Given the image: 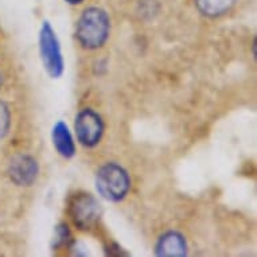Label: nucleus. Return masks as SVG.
<instances>
[{
  "mask_svg": "<svg viewBox=\"0 0 257 257\" xmlns=\"http://www.w3.org/2000/svg\"><path fill=\"white\" fill-rule=\"evenodd\" d=\"M110 21L108 14L98 7H89L77 22L76 37L84 49L101 47L109 37Z\"/></svg>",
  "mask_w": 257,
  "mask_h": 257,
  "instance_id": "nucleus-1",
  "label": "nucleus"
},
{
  "mask_svg": "<svg viewBox=\"0 0 257 257\" xmlns=\"http://www.w3.org/2000/svg\"><path fill=\"white\" fill-rule=\"evenodd\" d=\"M96 189L102 198L118 202L131 189V179L125 170L116 163H106L97 171Z\"/></svg>",
  "mask_w": 257,
  "mask_h": 257,
  "instance_id": "nucleus-2",
  "label": "nucleus"
},
{
  "mask_svg": "<svg viewBox=\"0 0 257 257\" xmlns=\"http://www.w3.org/2000/svg\"><path fill=\"white\" fill-rule=\"evenodd\" d=\"M39 54L42 59L43 69L51 78H59L63 74L62 51L59 46L58 37L49 22H43L39 31Z\"/></svg>",
  "mask_w": 257,
  "mask_h": 257,
  "instance_id": "nucleus-3",
  "label": "nucleus"
},
{
  "mask_svg": "<svg viewBox=\"0 0 257 257\" xmlns=\"http://www.w3.org/2000/svg\"><path fill=\"white\" fill-rule=\"evenodd\" d=\"M101 205L92 194L78 193L69 202V215L81 230L92 229L101 217Z\"/></svg>",
  "mask_w": 257,
  "mask_h": 257,
  "instance_id": "nucleus-4",
  "label": "nucleus"
},
{
  "mask_svg": "<svg viewBox=\"0 0 257 257\" xmlns=\"http://www.w3.org/2000/svg\"><path fill=\"white\" fill-rule=\"evenodd\" d=\"M77 139L85 147H94L100 143L104 134V121L101 116L93 109L85 108L77 114L76 122Z\"/></svg>",
  "mask_w": 257,
  "mask_h": 257,
  "instance_id": "nucleus-5",
  "label": "nucleus"
},
{
  "mask_svg": "<svg viewBox=\"0 0 257 257\" xmlns=\"http://www.w3.org/2000/svg\"><path fill=\"white\" fill-rule=\"evenodd\" d=\"M39 174L37 160L30 155H18L13 158L9 166L10 179L17 186L29 187L35 182Z\"/></svg>",
  "mask_w": 257,
  "mask_h": 257,
  "instance_id": "nucleus-6",
  "label": "nucleus"
},
{
  "mask_svg": "<svg viewBox=\"0 0 257 257\" xmlns=\"http://www.w3.org/2000/svg\"><path fill=\"white\" fill-rule=\"evenodd\" d=\"M155 253L158 256L181 257L187 254L186 238L178 232H167L160 237L156 244Z\"/></svg>",
  "mask_w": 257,
  "mask_h": 257,
  "instance_id": "nucleus-7",
  "label": "nucleus"
},
{
  "mask_svg": "<svg viewBox=\"0 0 257 257\" xmlns=\"http://www.w3.org/2000/svg\"><path fill=\"white\" fill-rule=\"evenodd\" d=\"M51 139H53V144H54L55 150L59 155L63 158H73L76 154V146L73 142V138L70 135L68 125L63 121H58L53 126L51 131Z\"/></svg>",
  "mask_w": 257,
  "mask_h": 257,
  "instance_id": "nucleus-8",
  "label": "nucleus"
},
{
  "mask_svg": "<svg viewBox=\"0 0 257 257\" xmlns=\"http://www.w3.org/2000/svg\"><path fill=\"white\" fill-rule=\"evenodd\" d=\"M237 0H195V5L206 17H219L228 13Z\"/></svg>",
  "mask_w": 257,
  "mask_h": 257,
  "instance_id": "nucleus-9",
  "label": "nucleus"
},
{
  "mask_svg": "<svg viewBox=\"0 0 257 257\" xmlns=\"http://www.w3.org/2000/svg\"><path fill=\"white\" fill-rule=\"evenodd\" d=\"M10 124H11V114H10L9 106L3 101H0V139H3L7 135Z\"/></svg>",
  "mask_w": 257,
  "mask_h": 257,
  "instance_id": "nucleus-10",
  "label": "nucleus"
},
{
  "mask_svg": "<svg viewBox=\"0 0 257 257\" xmlns=\"http://www.w3.org/2000/svg\"><path fill=\"white\" fill-rule=\"evenodd\" d=\"M70 238V232H69L68 225L61 223L55 228V236H54V246L58 248L61 245H65Z\"/></svg>",
  "mask_w": 257,
  "mask_h": 257,
  "instance_id": "nucleus-11",
  "label": "nucleus"
},
{
  "mask_svg": "<svg viewBox=\"0 0 257 257\" xmlns=\"http://www.w3.org/2000/svg\"><path fill=\"white\" fill-rule=\"evenodd\" d=\"M68 3H70V5H80V3H82V0H66Z\"/></svg>",
  "mask_w": 257,
  "mask_h": 257,
  "instance_id": "nucleus-12",
  "label": "nucleus"
},
{
  "mask_svg": "<svg viewBox=\"0 0 257 257\" xmlns=\"http://www.w3.org/2000/svg\"><path fill=\"white\" fill-rule=\"evenodd\" d=\"M2 82H3V78H2V73H0V86H2Z\"/></svg>",
  "mask_w": 257,
  "mask_h": 257,
  "instance_id": "nucleus-13",
  "label": "nucleus"
}]
</instances>
